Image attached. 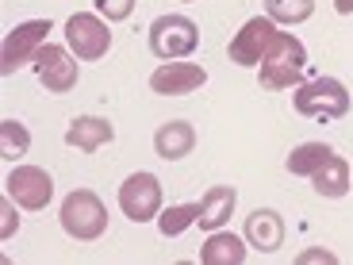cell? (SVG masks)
Returning a JSON list of instances; mask_svg holds the SVG:
<instances>
[{
  "label": "cell",
  "mask_w": 353,
  "mask_h": 265,
  "mask_svg": "<svg viewBox=\"0 0 353 265\" xmlns=\"http://www.w3.org/2000/svg\"><path fill=\"white\" fill-rule=\"evenodd\" d=\"M257 70H261V88H292L300 85L303 70H307V50H303V43L296 35L281 31L273 39V46L265 50Z\"/></svg>",
  "instance_id": "obj_1"
},
{
  "label": "cell",
  "mask_w": 353,
  "mask_h": 265,
  "mask_svg": "<svg viewBox=\"0 0 353 265\" xmlns=\"http://www.w3.org/2000/svg\"><path fill=\"white\" fill-rule=\"evenodd\" d=\"M62 230L77 242H92L108 230V208L92 188H73L62 200Z\"/></svg>",
  "instance_id": "obj_2"
},
{
  "label": "cell",
  "mask_w": 353,
  "mask_h": 265,
  "mask_svg": "<svg viewBox=\"0 0 353 265\" xmlns=\"http://www.w3.org/2000/svg\"><path fill=\"white\" fill-rule=\"evenodd\" d=\"M292 104L300 115H311V119H342L350 112V92L338 77H315L307 85H296Z\"/></svg>",
  "instance_id": "obj_3"
},
{
  "label": "cell",
  "mask_w": 353,
  "mask_h": 265,
  "mask_svg": "<svg viewBox=\"0 0 353 265\" xmlns=\"http://www.w3.org/2000/svg\"><path fill=\"white\" fill-rule=\"evenodd\" d=\"M200 46V27L188 16H158L150 23V50L161 62H181Z\"/></svg>",
  "instance_id": "obj_4"
},
{
  "label": "cell",
  "mask_w": 353,
  "mask_h": 265,
  "mask_svg": "<svg viewBox=\"0 0 353 265\" xmlns=\"http://www.w3.org/2000/svg\"><path fill=\"white\" fill-rule=\"evenodd\" d=\"M46 31H50V19H31V23H19L4 35V46H0V73L12 77L19 66L35 62L39 46H46Z\"/></svg>",
  "instance_id": "obj_5"
},
{
  "label": "cell",
  "mask_w": 353,
  "mask_h": 265,
  "mask_svg": "<svg viewBox=\"0 0 353 265\" xmlns=\"http://www.w3.org/2000/svg\"><path fill=\"white\" fill-rule=\"evenodd\" d=\"M119 208L131 223H150L161 215V181L154 173H131L119 185Z\"/></svg>",
  "instance_id": "obj_6"
},
{
  "label": "cell",
  "mask_w": 353,
  "mask_h": 265,
  "mask_svg": "<svg viewBox=\"0 0 353 265\" xmlns=\"http://www.w3.org/2000/svg\"><path fill=\"white\" fill-rule=\"evenodd\" d=\"M65 39H70V50L81 62H97V58H104L112 50V31L92 12H77V16L65 19Z\"/></svg>",
  "instance_id": "obj_7"
},
{
  "label": "cell",
  "mask_w": 353,
  "mask_h": 265,
  "mask_svg": "<svg viewBox=\"0 0 353 265\" xmlns=\"http://www.w3.org/2000/svg\"><path fill=\"white\" fill-rule=\"evenodd\" d=\"M35 77H39V85L46 88V92H70V88H77V58H70V50L65 46H39V54H35Z\"/></svg>",
  "instance_id": "obj_8"
},
{
  "label": "cell",
  "mask_w": 353,
  "mask_h": 265,
  "mask_svg": "<svg viewBox=\"0 0 353 265\" xmlns=\"http://www.w3.org/2000/svg\"><path fill=\"white\" fill-rule=\"evenodd\" d=\"M276 35H281V31H276V23L269 16L246 19V23H242V31L230 39V46H227L230 62H234V66H261L265 50L273 46Z\"/></svg>",
  "instance_id": "obj_9"
},
{
  "label": "cell",
  "mask_w": 353,
  "mask_h": 265,
  "mask_svg": "<svg viewBox=\"0 0 353 265\" xmlns=\"http://www.w3.org/2000/svg\"><path fill=\"white\" fill-rule=\"evenodd\" d=\"M4 193H8L19 208H27V212H43L54 196V181H50V173L39 169V166H16L8 173V181H4Z\"/></svg>",
  "instance_id": "obj_10"
},
{
  "label": "cell",
  "mask_w": 353,
  "mask_h": 265,
  "mask_svg": "<svg viewBox=\"0 0 353 265\" xmlns=\"http://www.w3.org/2000/svg\"><path fill=\"white\" fill-rule=\"evenodd\" d=\"M208 81V70L196 62H165L161 70L150 73V88L158 97H185Z\"/></svg>",
  "instance_id": "obj_11"
},
{
  "label": "cell",
  "mask_w": 353,
  "mask_h": 265,
  "mask_svg": "<svg viewBox=\"0 0 353 265\" xmlns=\"http://www.w3.org/2000/svg\"><path fill=\"white\" fill-rule=\"evenodd\" d=\"M246 242L261 254H273V250L284 246V219L273 208H257V212L246 215Z\"/></svg>",
  "instance_id": "obj_12"
},
{
  "label": "cell",
  "mask_w": 353,
  "mask_h": 265,
  "mask_svg": "<svg viewBox=\"0 0 353 265\" xmlns=\"http://www.w3.org/2000/svg\"><path fill=\"white\" fill-rule=\"evenodd\" d=\"M115 139V127L108 124V119H100V115H77L70 127H65V142H70L73 150H100V146H108V142Z\"/></svg>",
  "instance_id": "obj_13"
},
{
  "label": "cell",
  "mask_w": 353,
  "mask_h": 265,
  "mask_svg": "<svg viewBox=\"0 0 353 265\" xmlns=\"http://www.w3.org/2000/svg\"><path fill=\"white\" fill-rule=\"evenodd\" d=\"M192 146H196V131L185 119H169V124H161L158 135H154V150L165 161H181L185 154H192Z\"/></svg>",
  "instance_id": "obj_14"
},
{
  "label": "cell",
  "mask_w": 353,
  "mask_h": 265,
  "mask_svg": "<svg viewBox=\"0 0 353 265\" xmlns=\"http://www.w3.org/2000/svg\"><path fill=\"white\" fill-rule=\"evenodd\" d=\"M234 204H239V193H234L230 185L208 188V193H203V200H200V215H196V223H200L203 230H219L223 223L230 219Z\"/></svg>",
  "instance_id": "obj_15"
},
{
  "label": "cell",
  "mask_w": 353,
  "mask_h": 265,
  "mask_svg": "<svg viewBox=\"0 0 353 265\" xmlns=\"http://www.w3.org/2000/svg\"><path fill=\"white\" fill-rule=\"evenodd\" d=\"M200 262L203 265H242L246 262V242L239 235H230V230H212L200 250Z\"/></svg>",
  "instance_id": "obj_16"
},
{
  "label": "cell",
  "mask_w": 353,
  "mask_h": 265,
  "mask_svg": "<svg viewBox=\"0 0 353 265\" xmlns=\"http://www.w3.org/2000/svg\"><path fill=\"white\" fill-rule=\"evenodd\" d=\"M311 185H315L319 196H327V200L345 196V193H350V161L338 158V154H330V158L311 173Z\"/></svg>",
  "instance_id": "obj_17"
},
{
  "label": "cell",
  "mask_w": 353,
  "mask_h": 265,
  "mask_svg": "<svg viewBox=\"0 0 353 265\" xmlns=\"http://www.w3.org/2000/svg\"><path fill=\"white\" fill-rule=\"evenodd\" d=\"M330 146L327 142H303V146H296V150L288 154V173H296V177H311L323 161L330 158Z\"/></svg>",
  "instance_id": "obj_18"
},
{
  "label": "cell",
  "mask_w": 353,
  "mask_h": 265,
  "mask_svg": "<svg viewBox=\"0 0 353 265\" xmlns=\"http://www.w3.org/2000/svg\"><path fill=\"white\" fill-rule=\"evenodd\" d=\"M27 146H31V135L19 119H0V158L19 161L27 154Z\"/></svg>",
  "instance_id": "obj_19"
},
{
  "label": "cell",
  "mask_w": 353,
  "mask_h": 265,
  "mask_svg": "<svg viewBox=\"0 0 353 265\" xmlns=\"http://www.w3.org/2000/svg\"><path fill=\"white\" fill-rule=\"evenodd\" d=\"M196 215H200V200L196 204H173V208H165V212L158 215V227L165 239H176L181 230H188L196 223Z\"/></svg>",
  "instance_id": "obj_20"
},
{
  "label": "cell",
  "mask_w": 353,
  "mask_h": 265,
  "mask_svg": "<svg viewBox=\"0 0 353 265\" xmlns=\"http://www.w3.org/2000/svg\"><path fill=\"white\" fill-rule=\"evenodd\" d=\"M265 12L273 23H303L315 12V0H265Z\"/></svg>",
  "instance_id": "obj_21"
},
{
  "label": "cell",
  "mask_w": 353,
  "mask_h": 265,
  "mask_svg": "<svg viewBox=\"0 0 353 265\" xmlns=\"http://www.w3.org/2000/svg\"><path fill=\"white\" fill-rule=\"evenodd\" d=\"M92 4H97V12L108 23H119V19H127L134 12V0H92Z\"/></svg>",
  "instance_id": "obj_22"
},
{
  "label": "cell",
  "mask_w": 353,
  "mask_h": 265,
  "mask_svg": "<svg viewBox=\"0 0 353 265\" xmlns=\"http://www.w3.org/2000/svg\"><path fill=\"white\" fill-rule=\"evenodd\" d=\"M0 239H12L16 235V227H19V219H16V212H12V196L4 193V200H0Z\"/></svg>",
  "instance_id": "obj_23"
},
{
  "label": "cell",
  "mask_w": 353,
  "mask_h": 265,
  "mask_svg": "<svg viewBox=\"0 0 353 265\" xmlns=\"http://www.w3.org/2000/svg\"><path fill=\"white\" fill-rule=\"evenodd\" d=\"M334 8L342 12V16H350V12H353V0H334Z\"/></svg>",
  "instance_id": "obj_24"
}]
</instances>
